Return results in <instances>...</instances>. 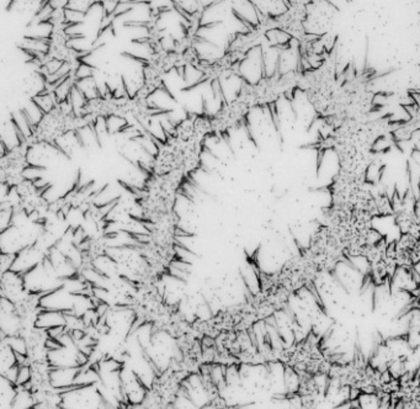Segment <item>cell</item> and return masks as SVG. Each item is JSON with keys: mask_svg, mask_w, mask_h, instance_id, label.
Here are the masks:
<instances>
[{"mask_svg": "<svg viewBox=\"0 0 420 409\" xmlns=\"http://www.w3.org/2000/svg\"><path fill=\"white\" fill-rule=\"evenodd\" d=\"M16 255L8 254V253H1V261H0V269L1 274H6L8 271H10L14 266V263L16 261Z\"/></svg>", "mask_w": 420, "mask_h": 409, "instance_id": "obj_16", "label": "cell"}, {"mask_svg": "<svg viewBox=\"0 0 420 409\" xmlns=\"http://www.w3.org/2000/svg\"><path fill=\"white\" fill-rule=\"evenodd\" d=\"M81 367H52L49 372V383L51 386L62 392L68 391L70 388L75 387V381L79 375Z\"/></svg>", "mask_w": 420, "mask_h": 409, "instance_id": "obj_7", "label": "cell"}, {"mask_svg": "<svg viewBox=\"0 0 420 409\" xmlns=\"http://www.w3.org/2000/svg\"><path fill=\"white\" fill-rule=\"evenodd\" d=\"M32 101L38 105L45 115L54 112L59 107V102L54 91H46L41 95L35 96Z\"/></svg>", "mask_w": 420, "mask_h": 409, "instance_id": "obj_11", "label": "cell"}, {"mask_svg": "<svg viewBox=\"0 0 420 409\" xmlns=\"http://www.w3.org/2000/svg\"><path fill=\"white\" fill-rule=\"evenodd\" d=\"M336 281L341 284L346 293L351 298L359 296L362 288L366 285L367 279L364 274L351 265L348 259H341L335 264L334 269L332 270Z\"/></svg>", "mask_w": 420, "mask_h": 409, "instance_id": "obj_2", "label": "cell"}, {"mask_svg": "<svg viewBox=\"0 0 420 409\" xmlns=\"http://www.w3.org/2000/svg\"><path fill=\"white\" fill-rule=\"evenodd\" d=\"M75 295H72L65 288L61 287L59 290H54L52 293L41 296L40 309L70 314L75 307Z\"/></svg>", "mask_w": 420, "mask_h": 409, "instance_id": "obj_5", "label": "cell"}, {"mask_svg": "<svg viewBox=\"0 0 420 409\" xmlns=\"http://www.w3.org/2000/svg\"><path fill=\"white\" fill-rule=\"evenodd\" d=\"M46 256L47 254L43 253L42 250L38 249L36 245H30L16 255V261L11 270L25 275L29 271L35 269L36 266L41 265L43 261L46 259Z\"/></svg>", "mask_w": 420, "mask_h": 409, "instance_id": "obj_6", "label": "cell"}, {"mask_svg": "<svg viewBox=\"0 0 420 409\" xmlns=\"http://www.w3.org/2000/svg\"><path fill=\"white\" fill-rule=\"evenodd\" d=\"M65 327V314L56 312V311H46L40 309L36 319V328L38 330H48Z\"/></svg>", "mask_w": 420, "mask_h": 409, "instance_id": "obj_8", "label": "cell"}, {"mask_svg": "<svg viewBox=\"0 0 420 409\" xmlns=\"http://www.w3.org/2000/svg\"><path fill=\"white\" fill-rule=\"evenodd\" d=\"M61 155H62V152L57 148V146L54 144L35 142V144H29V147H27V164L46 170V168L52 164Z\"/></svg>", "mask_w": 420, "mask_h": 409, "instance_id": "obj_3", "label": "cell"}, {"mask_svg": "<svg viewBox=\"0 0 420 409\" xmlns=\"http://www.w3.org/2000/svg\"><path fill=\"white\" fill-rule=\"evenodd\" d=\"M0 328L3 339L19 335L22 330V314H19L16 304L3 298L0 302Z\"/></svg>", "mask_w": 420, "mask_h": 409, "instance_id": "obj_4", "label": "cell"}, {"mask_svg": "<svg viewBox=\"0 0 420 409\" xmlns=\"http://www.w3.org/2000/svg\"><path fill=\"white\" fill-rule=\"evenodd\" d=\"M264 38L269 46L282 49V48L288 47V43H291L293 38L288 31H285L281 27L277 26L267 29L264 33Z\"/></svg>", "mask_w": 420, "mask_h": 409, "instance_id": "obj_10", "label": "cell"}, {"mask_svg": "<svg viewBox=\"0 0 420 409\" xmlns=\"http://www.w3.org/2000/svg\"><path fill=\"white\" fill-rule=\"evenodd\" d=\"M3 340H6L8 346H10L15 354H22V355L29 354V343L22 334L8 337Z\"/></svg>", "mask_w": 420, "mask_h": 409, "instance_id": "obj_14", "label": "cell"}, {"mask_svg": "<svg viewBox=\"0 0 420 409\" xmlns=\"http://www.w3.org/2000/svg\"><path fill=\"white\" fill-rule=\"evenodd\" d=\"M263 45V43H261ZM264 51V72L265 79H272L279 75V65H280V56L281 48L272 47L266 43V47L263 45Z\"/></svg>", "mask_w": 420, "mask_h": 409, "instance_id": "obj_9", "label": "cell"}, {"mask_svg": "<svg viewBox=\"0 0 420 409\" xmlns=\"http://www.w3.org/2000/svg\"><path fill=\"white\" fill-rule=\"evenodd\" d=\"M285 387L286 394H297L301 387V375L293 367L285 365Z\"/></svg>", "mask_w": 420, "mask_h": 409, "instance_id": "obj_13", "label": "cell"}, {"mask_svg": "<svg viewBox=\"0 0 420 409\" xmlns=\"http://www.w3.org/2000/svg\"><path fill=\"white\" fill-rule=\"evenodd\" d=\"M75 86L83 93V95L86 96V99L89 101L102 99V93H100V89H99L94 77L93 78H88V79L75 82Z\"/></svg>", "mask_w": 420, "mask_h": 409, "instance_id": "obj_12", "label": "cell"}, {"mask_svg": "<svg viewBox=\"0 0 420 409\" xmlns=\"http://www.w3.org/2000/svg\"><path fill=\"white\" fill-rule=\"evenodd\" d=\"M235 72L240 75V78L249 86H256L260 84L265 79L264 72V51L263 45L256 43L250 46L245 51L244 57L240 63H237Z\"/></svg>", "mask_w": 420, "mask_h": 409, "instance_id": "obj_1", "label": "cell"}, {"mask_svg": "<svg viewBox=\"0 0 420 409\" xmlns=\"http://www.w3.org/2000/svg\"><path fill=\"white\" fill-rule=\"evenodd\" d=\"M94 3L95 1H88V0H70L67 9L86 14L88 11L91 10V6H94Z\"/></svg>", "mask_w": 420, "mask_h": 409, "instance_id": "obj_15", "label": "cell"}]
</instances>
